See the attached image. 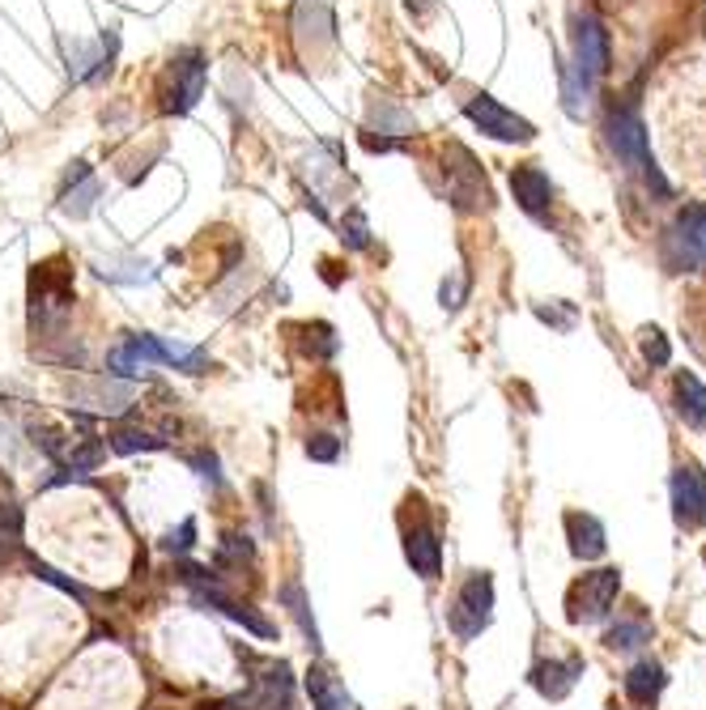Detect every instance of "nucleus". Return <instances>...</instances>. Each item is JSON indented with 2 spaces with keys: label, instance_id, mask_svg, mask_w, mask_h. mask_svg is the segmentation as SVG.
<instances>
[{
  "label": "nucleus",
  "instance_id": "f257e3e1",
  "mask_svg": "<svg viewBox=\"0 0 706 710\" xmlns=\"http://www.w3.org/2000/svg\"><path fill=\"white\" fill-rule=\"evenodd\" d=\"M205 77H209V60L196 48H184V52L170 55L163 82H158V111L163 115H188L200 94H205Z\"/></svg>",
  "mask_w": 706,
  "mask_h": 710
},
{
  "label": "nucleus",
  "instance_id": "f03ea898",
  "mask_svg": "<svg viewBox=\"0 0 706 710\" xmlns=\"http://www.w3.org/2000/svg\"><path fill=\"white\" fill-rule=\"evenodd\" d=\"M622 596V571L604 566V571H592L583 578H574L571 592H567V622L571 626H596L613 613V604Z\"/></svg>",
  "mask_w": 706,
  "mask_h": 710
},
{
  "label": "nucleus",
  "instance_id": "7ed1b4c3",
  "mask_svg": "<svg viewBox=\"0 0 706 710\" xmlns=\"http://www.w3.org/2000/svg\"><path fill=\"white\" fill-rule=\"evenodd\" d=\"M443 184H447V200L460 209V213H481L489 209V184L486 170L477 166V158L464 149V145H447L443 149Z\"/></svg>",
  "mask_w": 706,
  "mask_h": 710
},
{
  "label": "nucleus",
  "instance_id": "20e7f679",
  "mask_svg": "<svg viewBox=\"0 0 706 710\" xmlns=\"http://www.w3.org/2000/svg\"><path fill=\"white\" fill-rule=\"evenodd\" d=\"M489 622H494V578L486 571H473L447 608V626L460 643H473V638H481Z\"/></svg>",
  "mask_w": 706,
  "mask_h": 710
},
{
  "label": "nucleus",
  "instance_id": "39448f33",
  "mask_svg": "<svg viewBox=\"0 0 706 710\" xmlns=\"http://www.w3.org/2000/svg\"><path fill=\"white\" fill-rule=\"evenodd\" d=\"M609 140H613L617 158L630 163L643 179H647V188H652L655 196H668V179L660 175L652 149H647V128H643V119H638L634 111H613V119H609Z\"/></svg>",
  "mask_w": 706,
  "mask_h": 710
},
{
  "label": "nucleus",
  "instance_id": "423d86ee",
  "mask_svg": "<svg viewBox=\"0 0 706 710\" xmlns=\"http://www.w3.org/2000/svg\"><path fill=\"white\" fill-rule=\"evenodd\" d=\"M124 349L133 357L141 370H149V366H175V370H184V375H205L214 362L205 349H196V345H184V341H166V336H149V332H133L128 341H124Z\"/></svg>",
  "mask_w": 706,
  "mask_h": 710
},
{
  "label": "nucleus",
  "instance_id": "0eeeda50",
  "mask_svg": "<svg viewBox=\"0 0 706 710\" xmlns=\"http://www.w3.org/2000/svg\"><path fill=\"white\" fill-rule=\"evenodd\" d=\"M664 264L673 273H694L706 264V205L681 209L664 234Z\"/></svg>",
  "mask_w": 706,
  "mask_h": 710
},
{
  "label": "nucleus",
  "instance_id": "6e6552de",
  "mask_svg": "<svg viewBox=\"0 0 706 710\" xmlns=\"http://www.w3.org/2000/svg\"><path fill=\"white\" fill-rule=\"evenodd\" d=\"M184 583L191 587V596H196V604H205V608H218L221 617L239 622V626L251 629L256 638H272V634H277L269 617H260L256 608H247V604H239L235 596H226L218 583L209 578V571H196V566H184Z\"/></svg>",
  "mask_w": 706,
  "mask_h": 710
},
{
  "label": "nucleus",
  "instance_id": "1a4fd4ad",
  "mask_svg": "<svg viewBox=\"0 0 706 710\" xmlns=\"http://www.w3.org/2000/svg\"><path fill=\"white\" fill-rule=\"evenodd\" d=\"M34 447H43V456L55 460L64 472H94L107 460V442L90 435H55V430H34Z\"/></svg>",
  "mask_w": 706,
  "mask_h": 710
},
{
  "label": "nucleus",
  "instance_id": "9d476101",
  "mask_svg": "<svg viewBox=\"0 0 706 710\" xmlns=\"http://www.w3.org/2000/svg\"><path fill=\"white\" fill-rule=\"evenodd\" d=\"M673 520L685 532H698L706 523V472L698 460H681L673 472Z\"/></svg>",
  "mask_w": 706,
  "mask_h": 710
},
{
  "label": "nucleus",
  "instance_id": "9b49d317",
  "mask_svg": "<svg viewBox=\"0 0 706 710\" xmlns=\"http://www.w3.org/2000/svg\"><path fill=\"white\" fill-rule=\"evenodd\" d=\"M464 115H468V119H473V124L494 140H516V145H523V140L537 137V128H532L523 115L507 111L498 98H489V94H473V98L464 103Z\"/></svg>",
  "mask_w": 706,
  "mask_h": 710
},
{
  "label": "nucleus",
  "instance_id": "f8f14e48",
  "mask_svg": "<svg viewBox=\"0 0 706 710\" xmlns=\"http://www.w3.org/2000/svg\"><path fill=\"white\" fill-rule=\"evenodd\" d=\"M574 64H579V77L583 85L609 73V30L600 27L596 18H579L574 22Z\"/></svg>",
  "mask_w": 706,
  "mask_h": 710
},
{
  "label": "nucleus",
  "instance_id": "ddd939ff",
  "mask_svg": "<svg viewBox=\"0 0 706 710\" xmlns=\"http://www.w3.org/2000/svg\"><path fill=\"white\" fill-rule=\"evenodd\" d=\"M405 562L426 583H435L438 574H443V541H438V532L426 520L405 528Z\"/></svg>",
  "mask_w": 706,
  "mask_h": 710
},
{
  "label": "nucleus",
  "instance_id": "4468645a",
  "mask_svg": "<svg viewBox=\"0 0 706 710\" xmlns=\"http://www.w3.org/2000/svg\"><path fill=\"white\" fill-rule=\"evenodd\" d=\"M664 685H668V672H664V664H660V659H638V664L622 677L625 702H630L634 710H655L660 693H664Z\"/></svg>",
  "mask_w": 706,
  "mask_h": 710
},
{
  "label": "nucleus",
  "instance_id": "2eb2a0df",
  "mask_svg": "<svg viewBox=\"0 0 706 710\" xmlns=\"http://www.w3.org/2000/svg\"><path fill=\"white\" fill-rule=\"evenodd\" d=\"M511 196H516V205L523 213L541 218L544 209L553 205V179L537 163H523L511 170Z\"/></svg>",
  "mask_w": 706,
  "mask_h": 710
},
{
  "label": "nucleus",
  "instance_id": "dca6fc26",
  "mask_svg": "<svg viewBox=\"0 0 706 710\" xmlns=\"http://www.w3.org/2000/svg\"><path fill=\"white\" fill-rule=\"evenodd\" d=\"M294 39H299V52L311 39V55H320L324 48L336 43V22H332V9L320 0H302L299 13H294Z\"/></svg>",
  "mask_w": 706,
  "mask_h": 710
},
{
  "label": "nucleus",
  "instance_id": "f3484780",
  "mask_svg": "<svg viewBox=\"0 0 706 710\" xmlns=\"http://www.w3.org/2000/svg\"><path fill=\"white\" fill-rule=\"evenodd\" d=\"M567 523V541H571V553L579 562H600L609 553V536H604V523L588 511H567L562 515Z\"/></svg>",
  "mask_w": 706,
  "mask_h": 710
},
{
  "label": "nucleus",
  "instance_id": "a211bd4d",
  "mask_svg": "<svg viewBox=\"0 0 706 710\" xmlns=\"http://www.w3.org/2000/svg\"><path fill=\"white\" fill-rule=\"evenodd\" d=\"M579 677H583V659L579 656L541 659V664L532 668V685H537V693L549 698V702H562L574 685H579Z\"/></svg>",
  "mask_w": 706,
  "mask_h": 710
},
{
  "label": "nucleus",
  "instance_id": "6ab92c4d",
  "mask_svg": "<svg viewBox=\"0 0 706 710\" xmlns=\"http://www.w3.org/2000/svg\"><path fill=\"white\" fill-rule=\"evenodd\" d=\"M673 396H677V413L689 430H706V383L694 370H681L673 379Z\"/></svg>",
  "mask_w": 706,
  "mask_h": 710
},
{
  "label": "nucleus",
  "instance_id": "aec40b11",
  "mask_svg": "<svg viewBox=\"0 0 706 710\" xmlns=\"http://www.w3.org/2000/svg\"><path fill=\"white\" fill-rule=\"evenodd\" d=\"M94 200H98V179L90 175V166L77 163V170L69 175V184L60 191V209H64L69 218H90Z\"/></svg>",
  "mask_w": 706,
  "mask_h": 710
},
{
  "label": "nucleus",
  "instance_id": "412c9836",
  "mask_svg": "<svg viewBox=\"0 0 706 710\" xmlns=\"http://www.w3.org/2000/svg\"><path fill=\"white\" fill-rule=\"evenodd\" d=\"M655 626L643 617V613H630V617H622L617 626H609V634H604V647L609 651H638L643 643H652Z\"/></svg>",
  "mask_w": 706,
  "mask_h": 710
},
{
  "label": "nucleus",
  "instance_id": "4be33fe9",
  "mask_svg": "<svg viewBox=\"0 0 706 710\" xmlns=\"http://www.w3.org/2000/svg\"><path fill=\"white\" fill-rule=\"evenodd\" d=\"M307 693H311V707L315 710H350L345 685L336 681L328 668H320V664L307 672Z\"/></svg>",
  "mask_w": 706,
  "mask_h": 710
},
{
  "label": "nucleus",
  "instance_id": "5701e85b",
  "mask_svg": "<svg viewBox=\"0 0 706 710\" xmlns=\"http://www.w3.org/2000/svg\"><path fill=\"white\" fill-rule=\"evenodd\" d=\"M128 400H133V387L128 383H98L94 391H82L77 387V405H85V409L94 413H124L128 409Z\"/></svg>",
  "mask_w": 706,
  "mask_h": 710
},
{
  "label": "nucleus",
  "instance_id": "b1692460",
  "mask_svg": "<svg viewBox=\"0 0 706 710\" xmlns=\"http://www.w3.org/2000/svg\"><path fill=\"white\" fill-rule=\"evenodd\" d=\"M107 447L115 456H136V451H163L166 438L149 435V430H133V426H115L107 435Z\"/></svg>",
  "mask_w": 706,
  "mask_h": 710
},
{
  "label": "nucleus",
  "instance_id": "393cba45",
  "mask_svg": "<svg viewBox=\"0 0 706 710\" xmlns=\"http://www.w3.org/2000/svg\"><path fill=\"white\" fill-rule=\"evenodd\" d=\"M281 601L290 604V613H294V622H299V629L311 638V647L320 651V629H315V617H311V604H307V592H302L299 578H290L285 587H281Z\"/></svg>",
  "mask_w": 706,
  "mask_h": 710
},
{
  "label": "nucleus",
  "instance_id": "a878e982",
  "mask_svg": "<svg viewBox=\"0 0 706 710\" xmlns=\"http://www.w3.org/2000/svg\"><path fill=\"white\" fill-rule=\"evenodd\" d=\"M98 276L120 281V285H141V281L154 276V269L145 260H133V255H115V260H98Z\"/></svg>",
  "mask_w": 706,
  "mask_h": 710
},
{
  "label": "nucleus",
  "instance_id": "bb28decb",
  "mask_svg": "<svg viewBox=\"0 0 706 710\" xmlns=\"http://www.w3.org/2000/svg\"><path fill=\"white\" fill-rule=\"evenodd\" d=\"M341 243L350 251H366L371 247V226H366V213L362 209H350L345 221H341Z\"/></svg>",
  "mask_w": 706,
  "mask_h": 710
},
{
  "label": "nucleus",
  "instance_id": "cd10ccee",
  "mask_svg": "<svg viewBox=\"0 0 706 710\" xmlns=\"http://www.w3.org/2000/svg\"><path fill=\"white\" fill-rule=\"evenodd\" d=\"M643 357H647L652 366H668V362H673V345H668V336L660 328L643 332Z\"/></svg>",
  "mask_w": 706,
  "mask_h": 710
},
{
  "label": "nucleus",
  "instance_id": "c85d7f7f",
  "mask_svg": "<svg viewBox=\"0 0 706 710\" xmlns=\"http://www.w3.org/2000/svg\"><path fill=\"white\" fill-rule=\"evenodd\" d=\"M307 456L320 464H336L341 460V438L336 435H311L307 438Z\"/></svg>",
  "mask_w": 706,
  "mask_h": 710
},
{
  "label": "nucleus",
  "instance_id": "c756f323",
  "mask_svg": "<svg viewBox=\"0 0 706 710\" xmlns=\"http://www.w3.org/2000/svg\"><path fill=\"white\" fill-rule=\"evenodd\" d=\"M256 549L247 536H221V549H218V566H230V562H251Z\"/></svg>",
  "mask_w": 706,
  "mask_h": 710
},
{
  "label": "nucleus",
  "instance_id": "7c9ffc66",
  "mask_svg": "<svg viewBox=\"0 0 706 710\" xmlns=\"http://www.w3.org/2000/svg\"><path fill=\"white\" fill-rule=\"evenodd\" d=\"M18 536H22V515L13 507H0V557L18 545Z\"/></svg>",
  "mask_w": 706,
  "mask_h": 710
},
{
  "label": "nucleus",
  "instance_id": "2f4dec72",
  "mask_svg": "<svg viewBox=\"0 0 706 710\" xmlns=\"http://www.w3.org/2000/svg\"><path fill=\"white\" fill-rule=\"evenodd\" d=\"M191 545H196V520H184L179 523V532L166 536V553H188Z\"/></svg>",
  "mask_w": 706,
  "mask_h": 710
},
{
  "label": "nucleus",
  "instance_id": "473e14b6",
  "mask_svg": "<svg viewBox=\"0 0 706 710\" xmlns=\"http://www.w3.org/2000/svg\"><path fill=\"white\" fill-rule=\"evenodd\" d=\"M34 574H39V578H48V583H55L60 592H69V596H77V601H85V592H82V587H77L73 578H64V574H60V571H52V566H43V562H34Z\"/></svg>",
  "mask_w": 706,
  "mask_h": 710
},
{
  "label": "nucleus",
  "instance_id": "72a5a7b5",
  "mask_svg": "<svg viewBox=\"0 0 706 710\" xmlns=\"http://www.w3.org/2000/svg\"><path fill=\"white\" fill-rule=\"evenodd\" d=\"M460 302H464V281H460V276L443 281V306H447V311H456Z\"/></svg>",
  "mask_w": 706,
  "mask_h": 710
},
{
  "label": "nucleus",
  "instance_id": "f704fd0d",
  "mask_svg": "<svg viewBox=\"0 0 706 710\" xmlns=\"http://www.w3.org/2000/svg\"><path fill=\"white\" fill-rule=\"evenodd\" d=\"M703 562H706V549H703Z\"/></svg>",
  "mask_w": 706,
  "mask_h": 710
}]
</instances>
